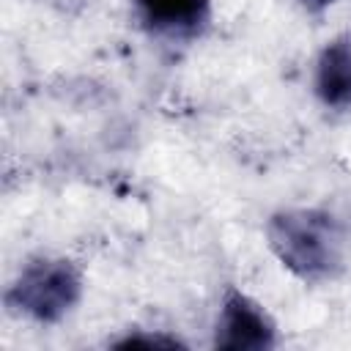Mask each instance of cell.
<instances>
[{"label": "cell", "instance_id": "obj_3", "mask_svg": "<svg viewBox=\"0 0 351 351\" xmlns=\"http://www.w3.org/2000/svg\"><path fill=\"white\" fill-rule=\"evenodd\" d=\"M277 343V326L269 313L247 293L230 288L222 299L214 346L222 351H263Z\"/></svg>", "mask_w": 351, "mask_h": 351}, {"label": "cell", "instance_id": "obj_1", "mask_svg": "<svg viewBox=\"0 0 351 351\" xmlns=\"http://www.w3.org/2000/svg\"><path fill=\"white\" fill-rule=\"evenodd\" d=\"M274 258L302 282L335 280L346 263V233L326 208H282L266 222Z\"/></svg>", "mask_w": 351, "mask_h": 351}, {"label": "cell", "instance_id": "obj_4", "mask_svg": "<svg viewBox=\"0 0 351 351\" xmlns=\"http://www.w3.org/2000/svg\"><path fill=\"white\" fill-rule=\"evenodd\" d=\"M140 22L170 38L197 36L211 19V0H134Z\"/></svg>", "mask_w": 351, "mask_h": 351}, {"label": "cell", "instance_id": "obj_5", "mask_svg": "<svg viewBox=\"0 0 351 351\" xmlns=\"http://www.w3.org/2000/svg\"><path fill=\"white\" fill-rule=\"evenodd\" d=\"M315 93L332 110L351 107V27L335 36L315 60Z\"/></svg>", "mask_w": 351, "mask_h": 351}, {"label": "cell", "instance_id": "obj_7", "mask_svg": "<svg viewBox=\"0 0 351 351\" xmlns=\"http://www.w3.org/2000/svg\"><path fill=\"white\" fill-rule=\"evenodd\" d=\"M299 3H302V8H307V11L321 14V11H326L329 5H335L337 0H299Z\"/></svg>", "mask_w": 351, "mask_h": 351}, {"label": "cell", "instance_id": "obj_6", "mask_svg": "<svg viewBox=\"0 0 351 351\" xmlns=\"http://www.w3.org/2000/svg\"><path fill=\"white\" fill-rule=\"evenodd\" d=\"M115 346H121V348H134V346H154V348H176V346H184L178 337H170V335H143V332H132V335H126L123 340H118Z\"/></svg>", "mask_w": 351, "mask_h": 351}, {"label": "cell", "instance_id": "obj_2", "mask_svg": "<svg viewBox=\"0 0 351 351\" xmlns=\"http://www.w3.org/2000/svg\"><path fill=\"white\" fill-rule=\"evenodd\" d=\"M82 296V271L69 258H36L22 266L5 302L14 313L38 324H58Z\"/></svg>", "mask_w": 351, "mask_h": 351}]
</instances>
